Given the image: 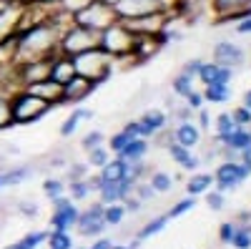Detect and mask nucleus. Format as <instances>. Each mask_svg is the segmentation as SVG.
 <instances>
[{
	"mask_svg": "<svg viewBox=\"0 0 251 249\" xmlns=\"http://www.w3.org/2000/svg\"><path fill=\"white\" fill-rule=\"evenodd\" d=\"M60 26L50 18V10L33 20V23L20 26L15 33L18 40V51H15V66L25 63V60H35V58H50L58 53V38H60Z\"/></svg>",
	"mask_w": 251,
	"mask_h": 249,
	"instance_id": "f257e3e1",
	"label": "nucleus"
},
{
	"mask_svg": "<svg viewBox=\"0 0 251 249\" xmlns=\"http://www.w3.org/2000/svg\"><path fill=\"white\" fill-rule=\"evenodd\" d=\"M53 109H55V106H50L48 101L28 93L25 88H15V91L10 93L13 126H28V123H38L40 118H46Z\"/></svg>",
	"mask_w": 251,
	"mask_h": 249,
	"instance_id": "f03ea898",
	"label": "nucleus"
},
{
	"mask_svg": "<svg viewBox=\"0 0 251 249\" xmlns=\"http://www.w3.org/2000/svg\"><path fill=\"white\" fill-rule=\"evenodd\" d=\"M133 40H136V33L123 20H116L106 30L98 33V48H103L113 60H121V58H131Z\"/></svg>",
	"mask_w": 251,
	"mask_h": 249,
	"instance_id": "7ed1b4c3",
	"label": "nucleus"
},
{
	"mask_svg": "<svg viewBox=\"0 0 251 249\" xmlns=\"http://www.w3.org/2000/svg\"><path fill=\"white\" fill-rule=\"evenodd\" d=\"M73 63H75V73L78 76H86L93 78L98 86L103 81H108L113 73V58L103 51V48H91V51H83L78 55H73Z\"/></svg>",
	"mask_w": 251,
	"mask_h": 249,
	"instance_id": "20e7f679",
	"label": "nucleus"
},
{
	"mask_svg": "<svg viewBox=\"0 0 251 249\" xmlns=\"http://www.w3.org/2000/svg\"><path fill=\"white\" fill-rule=\"evenodd\" d=\"M98 46V33L80 26V23H68L66 28L60 30V38H58V53H66V55H78L83 51H91Z\"/></svg>",
	"mask_w": 251,
	"mask_h": 249,
	"instance_id": "39448f33",
	"label": "nucleus"
},
{
	"mask_svg": "<svg viewBox=\"0 0 251 249\" xmlns=\"http://www.w3.org/2000/svg\"><path fill=\"white\" fill-rule=\"evenodd\" d=\"M73 20L80 23V26H86V28H91V30H96V33H100L111 23H116L118 18H116V10H113L111 3H106V0H93V3L88 8H83Z\"/></svg>",
	"mask_w": 251,
	"mask_h": 249,
	"instance_id": "423d86ee",
	"label": "nucleus"
},
{
	"mask_svg": "<svg viewBox=\"0 0 251 249\" xmlns=\"http://www.w3.org/2000/svg\"><path fill=\"white\" fill-rule=\"evenodd\" d=\"M249 174H251V169L246 164H241L236 159H226L214 171V186L219 192H234L239 184H244L249 179Z\"/></svg>",
	"mask_w": 251,
	"mask_h": 249,
	"instance_id": "0eeeda50",
	"label": "nucleus"
},
{
	"mask_svg": "<svg viewBox=\"0 0 251 249\" xmlns=\"http://www.w3.org/2000/svg\"><path fill=\"white\" fill-rule=\"evenodd\" d=\"M113 10H116V18L123 20V23L143 18V15H151V13H166L158 0H116Z\"/></svg>",
	"mask_w": 251,
	"mask_h": 249,
	"instance_id": "6e6552de",
	"label": "nucleus"
},
{
	"mask_svg": "<svg viewBox=\"0 0 251 249\" xmlns=\"http://www.w3.org/2000/svg\"><path fill=\"white\" fill-rule=\"evenodd\" d=\"M75 229H78L80 237H100V234H103V229H106V221H103V204H100V201L91 204L86 212L78 214Z\"/></svg>",
	"mask_w": 251,
	"mask_h": 249,
	"instance_id": "1a4fd4ad",
	"label": "nucleus"
},
{
	"mask_svg": "<svg viewBox=\"0 0 251 249\" xmlns=\"http://www.w3.org/2000/svg\"><path fill=\"white\" fill-rule=\"evenodd\" d=\"M211 10L219 23H236L251 15V0H211Z\"/></svg>",
	"mask_w": 251,
	"mask_h": 249,
	"instance_id": "9d476101",
	"label": "nucleus"
},
{
	"mask_svg": "<svg viewBox=\"0 0 251 249\" xmlns=\"http://www.w3.org/2000/svg\"><path fill=\"white\" fill-rule=\"evenodd\" d=\"M98 88V83L93 78L86 76H73L66 86H63V103H73V106H80L86 98H91V93Z\"/></svg>",
	"mask_w": 251,
	"mask_h": 249,
	"instance_id": "9b49d317",
	"label": "nucleus"
},
{
	"mask_svg": "<svg viewBox=\"0 0 251 249\" xmlns=\"http://www.w3.org/2000/svg\"><path fill=\"white\" fill-rule=\"evenodd\" d=\"M214 63H219V66H226V68H241L244 63H246V53H244V48L241 46H236V43H231V40H219V43L214 46Z\"/></svg>",
	"mask_w": 251,
	"mask_h": 249,
	"instance_id": "f8f14e48",
	"label": "nucleus"
},
{
	"mask_svg": "<svg viewBox=\"0 0 251 249\" xmlns=\"http://www.w3.org/2000/svg\"><path fill=\"white\" fill-rule=\"evenodd\" d=\"M166 46V38L163 33H156V35H149V33H136V40H133V51H131V58L136 60H149L153 55H158V51Z\"/></svg>",
	"mask_w": 251,
	"mask_h": 249,
	"instance_id": "ddd939ff",
	"label": "nucleus"
},
{
	"mask_svg": "<svg viewBox=\"0 0 251 249\" xmlns=\"http://www.w3.org/2000/svg\"><path fill=\"white\" fill-rule=\"evenodd\" d=\"M216 146L226 149V154H234V151H244L246 146H251V129L249 126H236L228 134H216Z\"/></svg>",
	"mask_w": 251,
	"mask_h": 249,
	"instance_id": "4468645a",
	"label": "nucleus"
},
{
	"mask_svg": "<svg viewBox=\"0 0 251 249\" xmlns=\"http://www.w3.org/2000/svg\"><path fill=\"white\" fill-rule=\"evenodd\" d=\"M28 93H33V96H38V98H43V101H48L50 106H63V86L58 81H53V78H43V81H35V83H28V86H23Z\"/></svg>",
	"mask_w": 251,
	"mask_h": 249,
	"instance_id": "2eb2a0df",
	"label": "nucleus"
},
{
	"mask_svg": "<svg viewBox=\"0 0 251 249\" xmlns=\"http://www.w3.org/2000/svg\"><path fill=\"white\" fill-rule=\"evenodd\" d=\"M231 78H234V68H226V66H219L214 60H203L201 68H199V76L196 81H201L203 86H211V83H221V86H231Z\"/></svg>",
	"mask_w": 251,
	"mask_h": 249,
	"instance_id": "dca6fc26",
	"label": "nucleus"
},
{
	"mask_svg": "<svg viewBox=\"0 0 251 249\" xmlns=\"http://www.w3.org/2000/svg\"><path fill=\"white\" fill-rule=\"evenodd\" d=\"M78 214H80V209L73 201L66 204V206H60V209H53V214H50V229L71 232L75 226V221H78Z\"/></svg>",
	"mask_w": 251,
	"mask_h": 249,
	"instance_id": "f3484780",
	"label": "nucleus"
},
{
	"mask_svg": "<svg viewBox=\"0 0 251 249\" xmlns=\"http://www.w3.org/2000/svg\"><path fill=\"white\" fill-rule=\"evenodd\" d=\"M75 76V63L73 58L66 55V53H55L53 60H50V78L58 81L60 86H66V83Z\"/></svg>",
	"mask_w": 251,
	"mask_h": 249,
	"instance_id": "a211bd4d",
	"label": "nucleus"
},
{
	"mask_svg": "<svg viewBox=\"0 0 251 249\" xmlns=\"http://www.w3.org/2000/svg\"><path fill=\"white\" fill-rule=\"evenodd\" d=\"M171 141L181 143V146H186V149H194V146L201 143V129L194 121H181L176 126V131H174V136H171Z\"/></svg>",
	"mask_w": 251,
	"mask_h": 249,
	"instance_id": "6ab92c4d",
	"label": "nucleus"
},
{
	"mask_svg": "<svg viewBox=\"0 0 251 249\" xmlns=\"http://www.w3.org/2000/svg\"><path fill=\"white\" fill-rule=\"evenodd\" d=\"M169 154H171V159L181 166V169H186V171H196L199 166H201V159L196 154H191V149L181 146V143H176V141H169Z\"/></svg>",
	"mask_w": 251,
	"mask_h": 249,
	"instance_id": "aec40b11",
	"label": "nucleus"
},
{
	"mask_svg": "<svg viewBox=\"0 0 251 249\" xmlns=\"http://www.w3.org/2000/svg\"><path fill=\"white\" fill-rule=\"evenodd\" d=\"M126 176H128V161L121 159V156L111 159L106 166H100V179L106 181V184H118Z\"/></svg>",
	"mask_w": 251,
	"mask_h": 249,
	"instance_id": "412c9836",
	"label": "nucleus"
},
{
	"mask_svg": "<svg viewBox=\"0 0 251 249\" xmlns=\"http://www.w3.org/2000/svg\"><path fill=\"white\" fill-rule=\"evenodd\" d=\"M208 189H214V174H206V171L191 174V179L186 181L188 196H201V194H206Z\"/></svg>",
	"mask_w": 251,
	"mask_h": 249,
	"instance_id": "4be33fe9",
	"label": "nucleus"
},
{
	"mask_svg": "<svg viewBox=\"0 0 251 249\" xmlns=\"http://www.w3.org/2000/svg\"><path fill=\"white\" fill-rule=\"evenodd\" d=\"M33 174V169L28 164H20V166H10V169L0 171V176H3V189L5 186H20L23 181H28Z\"/></svg>",
	"mask_w": 251,
	"mask_h": 249,
	"instance_id": "5701e85b",
	"label": "nucleus"
},
{
	"mask_svg": "<svg viewBox=\"0 0 251 249\" xmlns=\"http://www.w3.org/2000/svg\"><path fill=\"white\" fill-rule=\"evenodd\" d=\"M146 151H149V141H146V138H131V141L123 146V151L116 154V156H121V159H126V161H141V159L146 156Z\"/></svg>",
	"mask_w": 251,
	"mask_h": 249,
	"instance_id": "b1692460",
	"label": "nucleus"
},
{
	"mask_svg": "<svg viewBox=\"0 0 251 249\" xmlns=\"http://www.w3.org/2000/svg\"><path fill=\"white\" fill-rule=\"evenodd\" d=\"M203 101L206 103H226L231 98V86H221V83H211V86H203Z\"/></svg>",
	"mask_w": 251,
	"mask_h": 249,
	"instance_id": "393cba45",
	"label": "nucleus"
},
{
	"mask_svg": "<svg viewBox=\"0 0 251 249\" xmlns=\"http://www.w3.org/2000/svg\"><path fill=\"white\" fill-rule=\"evenodd\" d=\"M141 121H143V126H149L153 131V136L169 126V116H166L163 111H158V109H149V111L141 116Z\"/></svg>",
	"mask_w": 251,
	"mask_h": 249,
	"instance_id": "a878e982",
	"label": "nucleus"
},
{
	"mask_svg": "<svg viewBox=\"0 0 251 249\" xmlns=\"http://www.w3.org/2000/svg\"><path fill=\"white\" fill-rule=\"evenodd\" d=\"M166 224H169V214H161V217H156V219H151V221H146V224L141 226V229H138L136 239H138V242H146L149 237H153V234L163 232V229H166Z\"/></svg>",
	"mask_w": 251,
	"mask_h": 249,
	"instance_id": "bb28decb",
	"label": "nucleus"
},
{
	"mask_svg": "<svg viewBox=\"0 0 251 249\" xmlns=\"http://www.w3.org/2000/svg\"><path fill=\"white\" fill-rule=\"evenodd\" d=\"M48 249H73L75 239L71 237V232H60V229H50L48 239H46Z\"/></svg>",
	"mask_w": 251,
	"mask_h": 249,
	"instance_id": "cd10ccee",
	"label": "nucleus"
},
{
	"mask_svg": "<svg viewBox=\"0 0 251 249\" xmlns=\"http://www.w3.org/2000/svg\"><path fill=\"white\" fill-rule=\"evenodd\" d=\"M149 184H151V189L156 194H169L174 189V176L171 174H166V171H153L149 176Z\"/></svg>",
	"mask_w": 251,
	"mask_h": 249,
	"instance_id": "c85d7f7f",
	"label": "nucleus"
},
{
	"mask_svg": "<svg viewBox=\"0 0 251 249\" xmlns=\"http://www.w3.org/2000/svg\"><path fill=\"white\" fill-rule=\"evenodd\" d=\"M123 217H126V206L121 201L103 206V221H106V226H118L123 221Z\"/></svg>",
	"mask_w": 251,
	"mask_h": 249,
	"instance_id": "c756f323",
	"label": "nucleus"
},
{
	"mask_svg": "<svg viewBox=\"0 0 251 249\" xmlns=\"http://www.w3.org/2000/svg\"><path fill=\"white\" fill-rule=\"evenodd\" d=\"M66 189L71 194L73 201H83L91 196V186H88V179H71V184H66Z\"/></svg>",
	"mask_w": 251,
	"mask_h": 249,
	"instance_id": "7c9ffc66",
	"label": "nucleus"
},
{
	"mask_svg": "<svg viewBox=\"0 0 251 249\" xmlns=\"http://www.w3.org/2000/svg\"><path fill=\"white\" fill-rule=\"evenodd\" d=\"M46 239H48L46 229H35V232H28L23 239H18V244L20 249H38L40 244H46Z\"/></svg>",
	"mask_w": 251,
	"mask_h": 249,
	"instance_id": "2f4dec72",
	"label": "nucleus"
},
{
	"mask_svg": "<svg viewBox=\"0 0 251 249\" xmlns=\"http://www.w3.org/2000/svg\"><path fill=\"white\" fill-rule=\"evenodd\" d=\"M111 161V151H108V146L103 143V146H96V149H91L88 151V166H96V169H100V166H106Z\"/></svg>",
	"mask_w": 251,
	"mask_h": 249,
	"instance_id": "473e14b6",
	"label": "nucleus"
},
{
	"mask_svg": "<svg viewBox=\"0 0 251 249\" xmlns=\"http://www.w3.org/2000/svg\"><path fill=\"white\" fill-rule=\"evenodd\" d=\"M43 194H46L48 199H55V196H60V194H66V181L53 179V176L43 179Z\"/></svg>",
	"mask_w": 251,
	"mask_h": 249,
	"instance_id": "72a5a7b5",
	"label": "nucleus"
},
{
	"mask_svg": "<svg viewBox=\"0 0 251 249\" xmlns=\"http://www.w3.org/2000/svg\"><path fill=\"white\" fill-rule=\"evenodd\" d=\"M194 81H196V78L186 76V73H178V76L174 78V83H171V88H174V93H176V96H181V98H183L188 91L194 88Z\"/></svg>",
	"mask_w": 251,
	"mask_h": 249,
	"instance_id": "f704fd0d",
	"label": "nucleus"
},
{
	"mask_svg": "<svg viewBox=\"0 0 251 249\" xmlns=\"http://www.w3.org/2000/svg\"><path fill=\"white\" fill-rule=\"evenodd\" d=\"M100 204L106 206V204H116V201H121V192H118V184H103L100 186Z\"/></svg>",
	"mask_w": 251,
	"mask_h": 249,
	"instance_id": "c9c22d12",
	"label": "nucleus"
},
{
	"mask_svg": "<svg viewBox=\"0 0 251 249\" xmlns=\"http://www.w3.org/2000/svg\"><path fill=\"white\" fill-rule=\"evenodd\" d=\"M196 204H199V199H196V196H188V199H181V201H176V204L171 206V212H169V219H178L181 214L191 212Z\"/></svg>",
	"mask_w": 251,
	"mask_h": 249,
	"instance_id": "e433bc0d",
	"label": "nucleus"
},
{
	"mask_svg": "<svg viewBox=\"0 0 251 249\" xmlns=\"http://www.w3.org/2000/svg\"><path fill=\"white\" fill-rule=\"evenodd\" d=\"M231 247H236V249H251V226H239L234 239H231Z\"/></svg>",
	"mask_w": 251,
	"mask_h": 249,
	"instance_id": "4c0bfd02",
	"label": "nucleus"
},
{
	"mask_svg": "<svg viewBox=\"0 0 251 249\" xmlns=\"http://www.w3.org/2000/svg\"><path fill=\"white\" fill-rule=\"evenodd\" d=\"M214 129H216V134H228L231 129H236V123H234V118H231V113H219L216 118H214Z\"/></svg>",
	"mask_w": 251,
	"mask_h": 249,
	"instance_id": "58836bf2",
	"label": "nucleus"
},
{
	"mask_svg": "<svg viewBox=\"0 0 251 249\" xmlns=\"http://www.w3.org/2000/svg\"><path fill=\"white\" fill-rule=\"evenodd\" d=\"M128 141H131V136H128V134L118 131V134H113V136L108 138L106 146H108V151H111V154H121V151H123V146H126Z\"/></svg>",
	"mask_w": 251,
	"mask_h": 249,
	"instance_id": "ea45409f",
	"label": "nucleus"
},
{
	"mask_svg": "<svg viewBox=\"0 0 251 249\" xmlns=\"http://www.w3.org/2000/svg\"><path fill=\"white\" fill-rule=\"evenodd\" d=\"M153 189H151V184L149 181H136V186H133V196L143 204V201H151L153 199Z\"/></svg>",
	"mask_w": 251,
	"mask_h": 249,
	"instance_id": "a19ab883",
	"label": "nucleus"
},
{
	"mask_svg": "<svg viewBox=\"0 0 251 249\" xmlns=\"http://www.w3.org/2000/svg\"><path fill=\"white\" fill-rule=\"evenodd\" d=\"M236 229H239L236 221H224V224L219 226V242H221V244H231Z\"/></svg>",
	"mask_w": 251,
	"mask_h": 249,
	"instance_id": "79ce46f5",
	"label": "nucleus"
},
{
	"mask_svg": "<svg viewBox=\"0 0 251 249\" xmlns=\"http://www.w3.org/2000/svg\"><path fill=\"white\" fill-rule=\"evenodd\" d=\"M103 143H106V138H103L100 131H88L86 136H83L80 146L86 149V151H91V149H96V146H103Z\"/></svg>",
	"mask_w": 251,
	"mask_h": 249,
	"instance_id": "37998d69",
	"label": "nucleus"
},
{
	"mask_svg": "<svg viewBox=\"0 0 251 249\" xmlns=\"http://www.w3.org/2000/svg\"><path fill=\"white\" fill-rule=\"evenodd\" d=\"M183 101H186V106L191 109L194 113H196L199 109H203V103H206V101H203V93H201V91H196V88L188 91V93L183 96Z\"/></svg>",
	"mask_w": 251,
	"mask_h": 249,
	"instance_id": "c03bdc74",
	"label": "nucleus"
},
{
	"mask_svg": "<svg viewBox=\"0 0 251 249\" xmlns=\"http://www.w3.org/2000/svg\"><path fill=\"white\" fill-rule=\"evenodd\" d=\"M78 123H80V118H78V113L73 111L66 121L60 123V136H63V138H71V136L75 134V129H78Z\"/></svg>",
	"mask_w": 251,
	"mask_h": 249,
	"instance_id": "a18cd8bd",
	"label": "nucleus"
},
{
	"mask_svg": "<svg viewBox=\"0 0 251 249\" xmlns=\"http://www.w3.org/2000/svg\"><path fill=\"white\" fill-rule=\"evenodd\" d=\"M203 196H206L208 209H214V212H221V209H224V204H226V201H224V192H219V189L211 192V189H208Z\"/></svg>",
	"mask_w": 251,
	"mask_h": 249,
	"instance_id": "49530a36",
	"label": "nucleus"
},
{
	"mask_svg": "<svg viewBox=\"0 0 251 249\" xmlns=\"http://www.w3.org/2000/svg\"><path fill=\"white\" fill-rule=\"evenodd\" d=\"M231 118H234L236 126H251V111L246 106H236L231 111Z\"/></svg>",
	"mask_w": 251,
	"mask_h": 249,
	"instance_id": "de8ad7c7",
	"label": "nucleus"
},
{
	"mask_svg": "<svg viewBox=\"0 0 251 249\" xmlns=\"http://www.w3.org/2000/svg\"><path fill=\"white\" fill-rule=\"evenodd\" d=\"M18 212L23 214V217H28V219H35L40 209H38L35 201H18Z\"/></svg>",
	"mask_w": 251,
	"mask_h": 249,
	"instance_id": "09e8293b",
	"label": "nucleus"
},
{
	"mask_svg": "<svg viewBox=\"0 0 251 249\" xmlns=\"http://www.w3.org/2000/svg\"><path fill=\"white\" fill-rule=\"evenodd\" d=\"M201 63H203V60H199V58H191V60H188V63H183L181 73H186V76L196 78V76H199V68H201Z\"/></svg>",
	"mask_w": 251,
	"mask_h": 249,
	"instance_id": "8fccbe9b",
	"label": "nucleus"
},
{
	"mask_svg": "<svg viewBox=\"0 0 251 249\" xmlns=\"http://www.w3.org/2000/svg\"><path fill=\"white\" fill-rule=\"evenodd\" d=\"M234 30H236L239 35H251V15H246V18L236 20V26H234Z\"/></svg>",
	"mask_w": 251,
	"mask_h": 249,
	"instance_id": "3c124183",
	"label": "nucleus"
},
{
	"mask_svg": "<svg viewBox=\"0 0 251 249\" xmlns=\"http://www.w3.org/2000/svg\"><path fill=\"white\" fill-rule=\"evenodd\" d=\"M196 113H199V123H196V126H199L201 131H206L208 126H211V116H208V111H206V109H199Z\"/></svg>",
	"mask_w": 251,
	"mask_h": 249,
	"instance_id": "603ef678",
	"label": "nucleus"
},
{
	"mask_svg": "<svg viewBox=\"0 0 251 249\" xmlns=\"http://www.w3.org/2000/svg\"><path fill=\"white\" fill-rule=\"evenodd\" d=\"M121 204L126 206V212H138V209H141V201H138L136 196H131V194H128V196H126V199H123Z\"/></svg>",
	"mask_w": 251,
	"mask_h": 249,
	"instance_id": "864d4df0",
	"label": "nucleus"
},
{
	"mask_svg": "<svg viewBox=\"0 0 251 249\" xmlns=\"http://www.w3.org/2000/svg\"><path fill=\"white\" fill-rule=\"evenodd\" d=\"M111 247H113V242H111V239L100 237V239H96V242H93V244H91L88 249H111Z\"/></svg>",
	"mask_w": 251,
	"mask_h": 249,
	"instance_id": "5fc2aeb1",
	"label": "nucleus"
},
{
	"mask_svg": "<svg viewBox=\"0 0 251 249\" xmlns=\"http://www.w3.org/2000/svg\"><path fill=\"white\" fill-rule=\"evenodd\" d=\"M13 8H18V0H0V15L13 10Z\"/></svg>",
	"mask_w": 251,
	"mask_h": 249,
	"instance_id": "6e6d98bb",
	"label": "nucleus"
},
{
	"mask_svg": "<svg viewBox=\"0 0 251 249\" xmlns=\"http://www.w3.org/2000/svg\"><path fill=\"white\" fill-rule=\"evenodd\" d=\"M75 113H78V118H80V121L93 118V111H91V109H80V106H78V109H75Z\"/></svg>",
	"mask_w": 251,
	"mask_h": 249,
	"instance_id": "4d7b16f0",
	"label": "nucleus"
},
{
	"mask_svg": "<svg viewBox=\"0 0 251 249\" xmlns=\"http://www.w3.org/2000/svg\"><path fill=\"white\" fill-rule=\"evenodd\" d=\"M241 106H246V109L251 111V88H246V91H244V98H241Z\"/></svg>",
	"mask_w": 251,
	"mask_h": 249,
	"instance_id": "13d9d810",
	"label": "nucleus"
},
{
	"mask_svg": "<svg viewBox=\"0 0 251 249\" xmlns=\"http://www.w3.org/2000/svg\"><path fill=\"white\" fill-rule=\"evenodd\" d=\"M241 164H246V166L251 164V146H246V149L241 151Z\"/></svg>",
	"mask_w": 251,
	"mask_h": 249,
	"instance_id": "bf43d9fd",
	"label": "nucleus"
},
{
	"mask_svg": "<svg viewBox=\"0 0 251 249\" xmlns=\"http://www.w3.org/2000/svg\"><path fill=\"white\" fill-rule=\"evenodd\" d=\"M20 8H28V5H40V0H18Z\"/></svg>",
	"mask_w": 251,
	"mask_h": 249,
	"instance_id": "052dcab7",
	"label": "nucleus"
},
{
	"mask_svg": "<svg viewBox=\"0 0 251 249\" xmlns=\"http://www.w3.org/2000/svg\"><path fill=\"white\" fill-rule=\"evenodd\" d=\"M5 249H20V244H18V242H13V244H8Z\"/></svg>",
	"mask_w": 251,
	"mask_h": 249,
	"instance_id": "680f3d73",
	"label": "nucleus"
},
{
	"mask_svg": "<svg viewBox=\"0 0 251 249\" xmlns=\"http://www.w3.org/2000/svg\"><path fill=\"white\" fill-rule=\"evenodd\" d=\"M111 249H128V247H126V244H113Z\"/></svg>",
	"mask_w": 251,
	"mask_h": 249,
	"instance_id": "e2e57ef3",
	"label": "nucleus"
},
{
	"mask_svg": "<svg viewBox=\"0 0 251 249\" xmlns=\"http://www.w3.org/2000/svg\"><path fill=\"white\" fill-rule=\"evenodd\" d=\"M0 192H3V176H0Z\"/></svg>",
	"mask_w": 251,
	"mask_h": 249,
	"instance_id": "0e129e2a",
	"label": "nucleus"
},
{
	"mask_svg": "<svg viewBox=\"0 0 251 249\" xmlns=\"http://www.w3.org/2000/svg\"><path fill=\"white\" fill-rule=\"evenodd\" d=\"M73 249H88V247H73Z\"/></svg>",
	"mask_w": 251,
	"mask_h": 249,
	"instance_id": "69168bd1",
	"label": "nucleus"
},
{
	"mask_svg": "<svg viewBox=\"0 0 251 249\" xmlns=\"http://www.w3.org/2000/svg\"><path fill=\"white\" fill-rule=\"evenodd\" d=\"M249 169H251V164H249Z\"/></svg>",
	"mask_w": 251,
	"mask_h": 249,
	"instance_id": "338daca9",
	"label": "nucleus"
}]
</instances>
